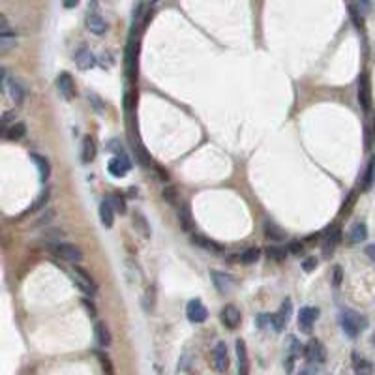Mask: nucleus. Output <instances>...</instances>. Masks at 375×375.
I'll use <instances>...</instances> for the list:
<instances>
[{"label": "nucleus", "instance_id": "1", "mask_svg": "<svg viewBox=\"0 0 375 375\" xmlns=\"http://www.w3.org/2000/svg\"><path fill=\"white\" fill-rule=\"evenodd\" d=\"M340 323H341L343 332H345L349 338H357V336L366 329L368 321H366L360 313L355 312V310H341Z\"/></svg>", "mask_w": 375, "mask_h": 375}, {"label": "nucleus", "instance_id": "2", "mask_svg": "<svg viewBox=\"0 0 375 375\" xmlns=\"http://www.w3.org/2000/svg\"><path fill=\"white\" fill-rule=\"evenodd\" d=\"M137 57H139V40L132 38L126 47V57H124V71L130 81L137 79Z\"/></svg>", "mask_w": 375, "mask_h": 375}, {"label": "nucleus", "instance_id": "3", "mask_svg": "<svg viewBox=\"0 0 375 375\" xmlns=\"http://www.w3.org/2000/svg\"><path fill=\"white\" fill-rule=\"evenodd\" d=\"M51 252L60 259L68 261V263H79L83 259V252L73 244L68 242H57L51 246Z\"/></svg>", "mask_w": 375, "mask_h": 375}, {"label": "nucleus", "instance_id": "4", "mask_svg": "<svg viewBox=\"0 0 375 375\" xmlns=\"http://www.w3.org/2000/svg\"><path fill=\"white\" fill-rule=\"evenodd\" d=\"M304 357H306L308 362L323 364L327 360V351H324L323 343L319 340H310L304 347Z\"/></svg>", "mask_w": 375, "mask_h": 375}, {"label": "nucleus", "instance_id": "5", "mask_svg": "<svg viewBox=\"0 0 375 375\" xmlns=\"http://www.w3.org/2000/svg\"><path fill=\"white\" fill-rule=\"evenodd\" d=\"M358 104L364 111L371 109V85H369V75L364 71L358 81Z\"/></svg>", "mask_w": 375, "mask_h": 375}, {"label": "nucleus", "instance_id": "6", "mask_svg": "<svg viewBox=\"0 0 375 375\" xmlns=\"http://www.w3.org/2000/svg\"><path fill=\"white\" fill-rule=\"evenodd\" d=\"M214 368L218 373H225L229 369V351H227V345L223 341H218L216 347H214Z\"/></svg>", "mask_w": 375, "mask_h": 375}, {"label": "nucleus", "instance_id": "7", "mask_svg": "<svg viewBox=\"0 0 375 375\" xmlns=\"http://www.w3.org/2000/svg\"><path fill=\"white\" fill-rule=\"evenodd\" d=\"M319 317V310L317 308H312V306H306L302 308L298 312V327L302 332H312L313 329V323L317 321Z\"/></svg>", "mask_w": 375, "mask_h": 375}, {"label": "nucleus", "instance_id": "8", "mask_svg": "<svg viewBox=\"0 0 375 375\" xmlns=\"http://www.w3.org/2000/svg\"><path fill=\"white\" fill-rule=\"evenodd\" d=\"M186 313H188V319H190L191 323H205L208 317V310L203 306V302L199 298L191 300L190 304H188Z\"/></svg>", "mask_w": 375, "mask_h": 375}, {"label": "nucleus", "instance_id": "9", "mask_svg": "<svg viewBox=\"0 0 375 375\" xmlns=\"http://www.w3.org/2000/svg\"><path fill=\"white\" fill-rule=\"evenodd\" d=\"M341 240V231L336 227V225H332L330 229H327V237H324L323 240V254L324 257H330V255L334 254L336 246L340 244Z\"/></svg>", "mask_w": 375, "mask_h": 375}, {"label": "nucleus", "instance_id": "10", "mask_svg": "<svg viewBox=\"0 0 375 375\" xmlns=\"http://www.w3.org/2000/svg\"><path fill=\"white\" fill-rule=\"evenodd\" d=\"M57 85H58V92H60V96H62L66 102L73 99V96H75V83H73V79H71V75L66 73V71H64V73H60V75H58Z\"/></svg>", "mask_w": 375, "mask_h": 375}, {"label": "nucleus", "instance_id": "11", "mask_svg": "<svg viewBox=\"0 0 375 375\" xmlns=\"http://www.w3.org/2000/svg\"><path fill=\"white\" fill-rule=\"evenodd\" d=\"M73 272H75V282H77V285H79V287H81L85 293L96 294V289H98V287H96V283H94L92 276H90L88 272L83 270L81 266H75Z\"/></svg>", "mask_w": 375, "mask_h": 375}, {"label": "nucleus", "instance_id": "12", "mask_svg": "<svg viewBox=\"0 0 375 375\" xmlns=\"http://www.w3.org/2000/svg\"><path fill=\"white\" fill-rule=\"evenodd\" d=\"M235 347H237V366H238L237 375H249V358H248V349H246V341L238 340Z\"/></svg>", "mask_w": 375, "mask_h": 375}, {"label": "nucleus", "instance_id": "13", "mask_svg": "<svg viewBox=\"0 0 375 375\" xmlns=\"http://www.w3.org/2000/svg\"><path fill=\"white\" fill-rule=\"evenodd\" d=\"M107 169H109V173L113 174V177H118V179H120V177H124V174L132 169V163H130V160H128L124 154H120V156H115L111 160Z\"/></svg>", "mask_w": 375, "mask_h": 375}, {"label": "nucleus", "instance_id": "14", "mask_svg": "<svg viewBox=\"0 0 375 375\" xmlns=\"http://www.w3.org/2000/svg\"><path fill=\"white\" fill-rule=\"evenodd\" d=\"M0 23H2V29H0V49H2V51H8L10 47L15 45V34H13V29H10L8 19L4 17V15L0 19Z\"/></svg>", "mask_w": 375, "mask_h": 375}, {"label": "nucleus", "instance_id": "15", "mask_svg": "<svg viewBox=\"0 0 375 375\" xmlns=\"http://www.w3.org/2000/svg\"><path fill=\"white\" fill-rule=\"evenodd\" d=\"M221 321L227 329H237L238 324H240V312H238V308H235L233 304H227L223 308V312H221Z\"/></svg>", "mask_w": 375, "mask_h": 375}, {"label": "nucleus", "instance_id": "16", "mask_svg": "<svg viewBox=\"0 0 375 375\" xmlns=\"http://www.w3.org/2000/svg\"><path fill=\"white\" fill-rule=\"evenodd\" d=\"M75 64H77V68L79 69H90L94 64H96L92 51H90L88 47H81V49L77 51V55H75Z\"/></svg>", "mask_w": 375, "mask_h": 375}, {"label": "nucleus", "instance_id": "17", "mask_svg": "<svg viewBox=\"0 0 375 375\" xmlns=\"http://www.w3.org/2000/svg\"><path fill=\"white\" fill-rule=\"evenodd\" d=\"M99 219H102L104 227H107V229H111L113 223H115V208H113L109 199H105V201L99 205Z\"/></svg>", "mask_w": 375, "mask_h": 375}, {"label": "nucleus", "instance_id": "18", "mask_svg": "<svg viewBox=\"0 0 375 375\" xmlns=\"http://www.w3.org/2000/svg\"><path fill=\"white\" fill-rule=\"evenodd\" d=\"M132 221H133V227L137 229V233L141 237L150 238V225H148V219L144 218V214H141L139 210H133Z\"/></svg>", "mask_w": 375, "mask_h": 375}, {"label": "nucleus", "instance_id": "19", "mask_svg": "<svg viewBox=\"0 0 375 375\" xmlns=\"http://www.w3.org/2000/svg\"><path fill=\"white\" fill-rule=\"evenodd\" d=\"M87 27H88V30L96 36L105 34V30H107V23L99 17L98 13H88L87 15Z\"/></svg>", "mask_w": 375, "mask_h": 375}, {"label": "nucleus", "instance_id": "20", "mask_svg": "<svg viewBox=\"0 0 375 375\" xmlns=\"http://www.w3.org/2000/svg\"><path fill=\"white\" fill-rule=\"evenodd\" d=\"M96 152H98V148H96V141H94V137L87 135V137L83 139L81 160H83V162H85V163L94 162V158H96Z\"/></svg>", "mask_w": 375, "mask_h": 375}, {"label": "nucleus", "instance_id": "21", "mask_svg": "<svg viewBox=\"0 0 375 375\" xmlns=\"http://www.w3.org/2000/svg\"><path fill=\"white\" fill-rule=\"evenodd\" d=\"M8 88H10V96H12V99L15 102L17 105H21L24 102V96H27V88L21 85V83L15 79V77H12L10 81H8Z\"/></svg>", "mask_w": 375, "mask_h": 375}, {"label": "nucleus", "instance_id": "22", "mask_svg": "<svg viewBox=\"0 0 375 375\" xmlns=\"http://www.w3.org/2000/svg\"><path fill=\"white\" fill-rule=\"evenodd\" d=\"M347 238H349V242L351 244H358V242H362V240H366V238H368V227H366V223L358 221V223L353 225L349 235H347Z\"/></svg>", "mask_w": 375, "mask_h": 375}, {"label": "nucleus", "instance_id": "23", "mask_svg": "<svg viewBox=\"0 0 375 375\" xmlns=\"http://www.w3.org/2000/svg\"><path fill=\"white\" fill-rule=\"evenodd\" d=\"M212 280L219 293H229V289H231V285H233L231 276H227L223 272H212Z\"/></svg>", "mask_w": 375, "mask_h": 375}, {"label": "nucleus", "instance_id": "24", "mask_svg": "<svg viewBox=\"0 0 375 375\" xmlns=\"http://www.w3.org/2000/svg\"><path fill=\"white\" fill-rule=\"evenodd\" d=\"M94 334H96V340L102 347H109L111 341H113V336H111L109 329L105 323H96V329H94Z\"/></svg>", "mask_w": 375, "mask_h": 375}, {"label": "nucleus", "instance_id": "25", "mask_svg": "<svg viewBox=\"0 0 375 375\" xmlns=\"http://www.w3.org/2000/svg\"><path fill=\"white\" fill-rule=\"evenodd\" d=\"M32 162H34L36 167H38V173H40V180H41V182H47V180H49V174H51V167H49V162H47L43 156H40V154H32Z\"/></svg>", "mask_w": 375, "mask_h": 375}, {"label": "nucleus", "instance_id": "26", "mask_svg": "<svg viewBox=\"0 0 375 375\" xmlns=\"http://www.w3.org/2000/svg\"><path fill=\"white\" fill-rule=\"evenodd\" d=\"M179 221H180V227H182L184 231H190L191 227H193V216H191V210H190V205H188V203H184V205L179 208Z\"/></svg>", "mask_w": 375, "mask_h": 375}, {"label": "nucleus", "instance_id": "27", "mask_svg": "<svg viewBox=\"0 0 375 375\" xmlns=\"http://www.w3.org/2000/svg\"><path fill=\"white\" fill-rule=\"evenodd\" d=\"M353 358H355V362H353L355 375H371V373H373V366H371V362H368V360L360 358L358 355H353Z\"/></svg>", "mask_w": 375, "mask_h": 375}, {"label": "nucleus", "instance_id": "28", "mask_svg": "<svg viewBox=\"0 0 375 375\" xmlns=\"http://www.w3.org/2000/svg\"><path fill=\"white\" fill-rule=\"evenodd\" d=\"M4 133H6V139H10V141H19V139L24 137L27 126H24L23 122H15V124H12Z\"/></svg>", "mask_w": 375, "mask_h": 375}, {"label": "nucleus", "instance_id": "29", "mask_svg": "<svg viewBox=\"0 0 375 375\" xmlns=\"http://www.w3.org/2000/svg\"><path fill=\"white\" fill-rule=\"evenodd\" d=\"M191 242L199 244L201 248L210 249V252H214V254H223V246H221V244L214 242V240H208V238H205V237H193L191 238Z\"/></svg>", "mask_w": 375, "mask_h": 375}, {"label": "nucleus", "instance_id": "30", "mask_svg": "<svg viewBox=\"0 0 375 375\" xmlns=\"http://www.w3.org/2000/svg\"><path fill=\"white\" fill-rule=\"evenodd\" d=\"M265 235L270 238V240H276V242H280V240L285 238V231H283L282 227H278L276 223H272V221H266L265 223Z\"/></svg>", "mask_w": 375, "mask_h": 375}, {"label": "nucleus", "instance_id": "31", "mask_svg": "<svg viewBox=\"0 0 375 375\" xmlns=\"http://www.w3.org/2000/svg\"><path fill=\"white\" fill-rule=\"evenodd\" d=\"M373 177H375V154L369 160L368 167H366V173H364V180H362V190L368 191L373 184Z\"/></svg>", "mask_w": 375, "mask_h": 375}, {"label": "nucleus", "instance_id": "32", "mask_svg": "<svg viewBox=\"0 0 375 375\" xmlns=\"http://www.w3.org/2000/svg\"><path fill=\"white\" fill-rule=\"evenodd\" d=\"M96 358H98V362H99V366H102V369H104L105 375H115V366L111 362L109 355H105V353H102V351H96Z\"/></svg>", "mask_w": 375, "mask_h": 375}, {"label": "nucleus", "instance_id": "33", "mask_svg": "<svg viewBox=\"0 0 375 375\" xmlns=\"http://www.w3.org/2000/svg\"><path fill=\"white\" fill-rule=\"evenodd\" d=\"M162 197L167 205H171V207H179V193H177V188H174V186H167V188L162 191Z\"/></svg>", "mask_w": 375, "mask_h": 375}, {"label": "nucleus", "instance_id": "34", "mask_svg": "<svg viewBox=\"0 0 375 375\" xmlns=\"http://www.w3.org/2000/svg\"><path fill=\"white\" fill-rule=\"evenodd\" d=\"M135 154H137L139 163H141L143 167H148L150 165V154H148V150L143 146L141 141H137V144H135Z\"/></svg>", "mask_w": 375, "mask_h": 375}, {"label": "nucleus", "instance_id": "35", "mask_svg": "<svg viewBox=\"0 0 375 375\" xmlns=\"http://www.w3.org/2000/svg\"><path fill=\"white\" fill-rule=\"evenodd\" d=\"M259 257H261L259 248H248L242 255H240V261H242L244 265H252V263H255Z\"/></svg>", "mask_w": 375, "mask_h": 375}, {"label": "nucleus", "instance_id": "36", "mask_svg": "<svg viewBox=\"0 0 375 375\" xmlns=\"http://www.w3.org/2000/svg\"><path fill=\"white\" fill-rule=\"evenodd\" d=\"M109 201H111V205H113V208L118 210V214H126V199H124V195H120V193H113Z\"/></svg>", "mask_w": 375, "mask_h": 375}, {"label": "nucleus", "instance_id": "37", "mask_svg": "<svg viewBox=\"0 0 375 375\" xmlns=\"http://www.w3.org/2000/svg\"><path fill=\"white\" fill-rule=\"evenodd\" d=\"M349 12H351V19L355 27H357V30H364V19L360 15V10L357 8V4H349Z\"/></svg>", "mask_w": 375, "mask_h": 375}, {"label": "nucleus", "instance_id": "38", "mask_svg": "<svg viewBox=\"0 0 375 375\" xmlns=\"http://www.w3.org/2000/svg\"><path fill=\"white\" fill-rule=\"evenodd\" d=\"M287 341H289V355L296 358V357H298V353L302 351V345H300V341L296 340L294 336H289Z\"/></svg>", "mask_w": 375, "mask_h": 375}, {"label": "nucleus", "instance_id": "39", "mask_svg": "<svg viewBox=\"0 0 375 375\" xmlns=\"http://www.w3.org/2000/svg\"><path fill=\"white\" fill-rule=\"evenodd\" d=\"M291 312H293V304H291V298H285V300H283V304H282V308H280V312H278V313H280L283 321L287 323L289 317H291Z\"/></svg>", "mask_w": 375, "mask_h": 375}, {"label": "nucleus", "instance_id": "40", "mask_svg": "<svg viewBox=\"0 0 375 375\" xmlns=\"http://www.w3.org/2000/svg\"><path fill=\"white\" fill-rule=\"evenodd\" d=\"M268 257H272V259H276V261L285 259V249H282V248H270V249H268Z\"/></svg>", "mask_w": 375, "mask_h": 375}, {"label": "nucleus", "instance_id": "41", "mask_svg": "<svg viewBox=\"0 0 375 375\" xmlns=\"http://www.w3.org/2000/svg\"><path fill=\"white\" fill-rule=\"evenodd\" d=\"M47 201H49V191H43V193L40 195V199H38V201L32 205V210H40L41 207H45Z\"/></svg>", "mask_w": 375, "mask_h": 375}, {"label": "nucleus", "instance_id": "42", "mask_svg": "<svg viewBox=\"0 0 375 375\" xmlns=\"http://www.w3.org/2000/svg\"><path fill=\"white\" fill-rule=\"evenodd\" d=\"M355 197H357V195H355V193H351V195L347 197V201L341 205V210H340V212L343 214V216L351 212V207H353V203H355Z\"/></svg>", "mask_w": 375, "mask_h": 375}, {"label": "nucleus", "instance_id": "43", "mask_svg": "<svg viewBox=\"0 0 375 375\" xmlns=\"http://www.w3.org/2000/svg\"><path fill=\"white\" fill-rule=\"evenodd\" d=\"M315 266H317V259H315V257H308V259L302 261V268L306 272H312Z\"/></svg>", "mask_w": 375, "mask_h": 375}, {"label": "nucleus", "instance_id": "44", "mask_svg": "<svg viewBox=\"0 0 375 375\" xmlns=\"http://www.w3.org/2000/svg\"><path fill=\"white\" fill-rule=\"evenodd\" d=\"M268 323L272 324V315H268V313H263V315H259V317H257V324H259L261 329H265Z\"/></svg>", "mask_w": 375, "mask_h": 375}, {"label": "nucleus", "instance_id": "45", "mask_svg": "<svg viewBox=\"0 0 375 375\" xmlns=\"http://www.w3.org/2000/svg\"><path fill=\"white\" fill-rule=\"evenodd\" d=\"M83 306L87 308L88 310V313H90V315H92V317H96V306H94L92 304V300H88V298H83Z\"/></svg>", "mask_w": 375, "mask_h": 375}, {"label": "nucleus", "instance_id": "46", "mask_svg": "<svg viewBox=\"0 0 375 375\" xmlns=\"http://www.w3.org/2000/svg\"><path fill=\"white\" fill-rule=\"evenodd\" d=\"M287 249L293 255H300V254H302V244H300V242H291Z\"/></svg>", "mask_w": 375, "mask_h": 375}, {"label": "nucleus", "instance_id": "47", "mask_svg": "<svg viewBox=\"0 0 375 375\" xmlns=\"http://www.w3.org/2000/svg\"><path fill=\"white\" fill-rule=\"evenodd\" d=\"M13 118H15V116H13V113H4V118H2V128H4V132L8 130V124H10V122H13ZM13 124H15V122H13Z\"/></svg>", "mask_w": 375, "mask_h": 375}, {"label": "nucleus", "instance_id": "48", "mask_svg": "<svg viewBox=\"0 0 375 375\" xmlns=\"http://www.w3.org/2000/svg\"><path fill=\"white\" fill-rule=\"evenodd\" d=\"M341 278H343V270H341V266H334V285H340Z\"/></svg>", "mask_w": 375, "mask_h": 375}, {"label": "nucleus", "instance_id": "49", "mask_svg": "<svg viewBox=\"0 0 375 375\" xmlns=\"http://www.w3.org/2000/svg\"><path fill=\"white\" fill-rule=\"evenodd\" d=\"M53 218H55V212H53V210H47L45 216H41V218L38 219V223H36V225H45L47 221H49V219H53Z\"/></svg>", "mask_w": 375, "mask_h": 375}, {"label": "nucleus", "instance_id": "50", "mask_svg": "<svg viewBox=\"0 0 375 375\" xmlns=\"http://www.w3.org/2000/svg\"><path fill=\"white\" fill-rule=\"evenodd\" d=\"M107 146H109V150H113V152H116L118 156H120V154H122L120 144H118V141H115V139H113V141H109V144H107Z\"/></svg>", "mask_w": 375, "mask_h": 375}, {"label": "nucleus", "instance_id": "51", "mask_svg": "<svg viewBox=\"0 0 375 375\" xmlns=\"http://www.w3.org/2000/svg\"><path fill=\"white\" fill-rule=\"evenodd\" d=\"M88 98H90V99H92V102H94V109H96V111H102V105H99V104H102V102H99V98H98V96H94V94H88Z\"/></svg>", "mask_w": 375, "mask_h": 375}, {"label": "nucleus", "instance_id": "52", "mask_svg": "<svg viewBox=\"0 0 375 375\" xmlns=\"http://www.w3.org/2000/svg\"><path fill=\"white\" fill-rule=\"evenodd\" d=\"M366 254H368V257L375 263V244H369L368 248H366Z\"/></svg>", "mask_w": 375, "mask_h": 375}, {"label": "nucleus", "instance_id": "53", "mask_svg": "<svg viewBox=\"0 0 375 375\" xmlns=\"http://www.w3.org/2000/svg\"><path fill=\"white\" fill-rule=\"evenodd\" d=\"M156 171H158V174L162 177V180H169V174H167V171H165V169L158 167V165H156Z\"/></svg>", "mask_w": 375, "mask_h": 375}, {"label": "nucleus", "instance_id": "54", "mask_svg": "<svg viewBox=\"0 0 375 375\" xmlns=\"http://www.w3.org/2000/svg\"><path fill=\"white\" fill-rule=\"evenodd\" d=\"M298 375H315V369H312V368H304V369H300Z\"/></svg>", "mask_w": 375, "mask_h": 375}, {"label": "nucleus", "instance_id": "55", "mask_svg": "<svg viewBox=\"0 0 375 375\" xmlns=\"http://www.w3.org/2000/svg\"><path fill=\"white\" fill-rule=\"evenodd\" d=\"M77 6V2H64V8H75Z\"/></svg>", "mask_w": 375, "mask_h": 375}, {"label": "nucleus", "instance_id": "56", "mask_svg": "<svg viewBox=\"0 0 375 375\" xmlns=\"http://www.w3.org/2000/svg\"><path fill=\"white\" fill-rule=\"evenodd\" d=\"M371 341H373V343H375V334H373V338H371Z\"/></svg>", "mask_w": 375, "mask_h": 375}, {"label": "nucleus", "instance_id": "57", "mask_svg": "<svg viewBox=\"0 0 375 375\" xmlns=\"http://www.w3.org/2000/svg\"><path fill=\"white\" fill-rule=\"evenodd\" d=\"M373 137H375V126H373Z\"/></svg>", "mask_w": 375, "mask_h": 375}]
</instances>
